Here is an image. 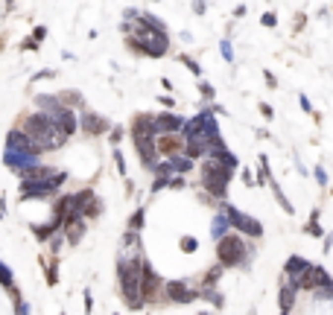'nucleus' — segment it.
Wrapping results in <instances>:
<instances>
[{"instance_id": "nucleus-1", "label": "nucleus", "mask_w": 333, "mask_h": 315, "mask_svg": "<svg viewBox=\"0 0 333 315\" xmlns=\"http://www.w3.org/2000/svg\"><path fill=\"white\" fill-rule=\"evenodd\" d=\"M21 128L33 137V143H35L38 152H53V149H62L67 143V134L56 126L53 117H50L47 111H41V108H38L35 114H30Z\"/></svg>"}, {"instance_id": "nucleus-2", "label": "nucleus", "mask_w": 333, "mask_h": 315, "mask_svg": "<svg viewBox=\"0 0 333 315\" xmlns=\"http://www.w3.org/2000/svg\"><path fill=\"white\" fill-rule=\"evenodd\" d=\"M143 260L146 257H137V260H123L117 257V283L123 292V301L129 310H143L146 301H143V292H140V277H143Z\"/></svg>"}, {"instance_id": "nucleus-3", "label": "nucleus", "mask_w": 333, "mask_h": 315, "mask_svg": "<svg viewBox=\"0 0 333 315\" xmlns=\"http://www.w3.org/2000/svg\"><path fill=\"white\" fill-rule=\"evenodd\" d=\"M199 169H202V190H205L210 198L222 201V198L228 196V184H231L234 169H231V166H225L222 160L210 158V155H205V160H202Z\"/></svg>"}, {"instance_id": "nucleus-4", "label": "nucleus", "mask_w": 333, "mask_h": 315, "mask_svg": "<svg viewBox=\"0 0 333 315\" xmlns=\"http://www.w3.org/2000/svg\"><path fill=\"white\" fill-rule=\"evenodd\" d=\"M216 260L225 266V269H240V266H249L251 260V248L246 245V239L237 234H225L222 239H216Z\"/></svg>"}, {"instance_id": "nucleus-5", "label": "nucleus", "mask_w": 333, "mask_h": 315, "mask_svg": "<svg viewBox=\"0 0 333 315\" xmlns=\"http://www.w3.org/2000/svg\"><path fill=\"white\" fill-rule=\"evenodd\" d=\"M216 207L231 219V225H234V231H240L243 236H251V239H257V236H263V225L254 219V216H249V213H243V210H237L231 201H216Z\"/></svg>"}, {"instance_id": "nucleus-6", "label": "nucleus", "mask_w": 333, "mask_h": 315, "mask_svg": "<svg viewBox=\"0 0 333 315\" xmlns=\"http://www.w3.org/2000/svg\"><path fill=\"white\" fill-rule=\"evenodd\" d=\"M65 181H67V172H62V169H59L56 175L44 178V181H21V201H30V198H47V196L59 193Z\"/></svg>"}, {"instance_id": "nucleus-7", "label": "nucleus", "mask_w": 333, "mask_h": 315, "mask_svg": "<svg viewBox=\"0 0 333 315\" xmlns=\"http://www.w3.org/2000/svg\"><path fill=\"white\" fill-rule=\"evenodd\" d=\"M164 283L161 280V275L152 269V263L149 260H143V277H140V292H143V301H146V307H152V304H158V295L164 292Z\"/></svg>"}, {"instance_id": "nucleus-8", "label": "nucleus", "mask_w": 333, "mask_h": 315, "mask_svg": "<svg viewBox=\"0 0 333 315\" xmlns=\"http://www.w3.org/2000/svg\"><path fill=\"white\" fill-rule=\"evenodd\" d=\"M164 298L169 304H193L196 298H202V289H193L190 280H166Z\"/></svg>"}, {"instance_id": "nucleus-9", "label": "nucleus", "mask_w": 333, "mask_h": 315, "mask_svg": "<svg viewBox=\"0 0 333 315\" xmlns=\"http://www.w3.org/2000/svg\"><path fill=\"white\" fill-rule=\"evenodd\" d=\"M41 152H33V149H6L3 152V163L12 169V172H18V169H24V166H33L41 160Z\"/></svg>"}, {"instance_id": "nucleus-10", "label": "nucleus", "mask_w": 333, "mask_h": 315, "mask_svg": "<svg viewBox=\"0 0 333 315\" xmlns=\"http://www.w3.org/2000/svg\"><path fill=\"white\" fill-rule=\"evenodd\" d=\"M187 149V137L178 134V131H166V134H158V155L161 158H172L178 152Z\"/></svg>"}, {"instance_id": "nucleus-11", "label": "nucleus", "mask_w": 333, "mask_h": 315, "mask_svg": "<svg viewBox=\"0 0 333 315\" xmlns=\"http://www.w3.org/2000/svg\"><path fill=\"white\" fill-rule=\"evenodd\" d=\"M79 126H82V131L88 134V137H97V134H105V131H111V123L105 120V117H100L97 111H82V120H79Z\"/></svg>"}, {"instance_id": "nucleus-12", "label": "nucleus", "mask_w": 333, "mask_h": 315, "mask_svg": "<svg viewBox=\"0 0 333 315\" xmlns=\"http://www.w3.org/2000/svg\"><path fill=\"white\" fill-rule=\"evenodd\" d=\"M50 117H53V123L62 128L67 137H70V134H76V128H79V120H76V111H73L70 105H65V102H62V105H59L56 111H50Z\"/></svg>"}, {"instance_id": "nucleus-13", "label": "nucleus", "mask_w": 333, "mask_h": 315, "mask_svg": "<svg viewBox=\"0 0 333 315\" xmlns=\"http://www.w3.org/2000/svg\"><path fill=\"white\" fill-rule=\"evenodd\" d=\"M117 257H123V260H137V257H143V245H140V231H126L123 234V239H120V254Z\"/></svg>"}, {"instance_id": "nucleus-14", "label": "nucleus", "mask_w": 333, "mask_h": 315, "mask_svg": "<svg viewBox=\"0 0 333 315\" xmlns=\"http://www.w3.org/2000/svg\"><path fill=\"white\" fill-rule=\"evenodd\" d=\"M134 137H149V140L158 137V126H155V117L152 114H137L132 120V140Z\"/></svg>"}, {"instance_id": "nucleus-15", "label": "nucleus", "mask_w": 333, "mask_h": 315, "mask_svg": "<svg viewBox=\"0 0 333 315\" xmlns=\"http://www.w3.org/2000/svg\"><path fill=\"white\" fill-rule=\"evenodd\" d=\"M59 169H53V166H44L41 160L33 163V166H24V169H18V178L21 181H44V178H50V175H56Z\"/></svg>"}, {"instance_id": "nucleus-16", "label": "nucleus", "mask_w": 333, "mask_h": 315, "mask_svg": "<svg viewBox=\"0 0 333 315\" xmlns=\"http://www.w3.org/2000/svg\"><path fill=\"white\" fill-rule=\"evenodd\" d=\"M6 149H33V152H38L33 143V137L24 131V128H12L9 134H6Z\"/></svg>"}, {"instance_id": "nucleus-17", "label": "nucleus", "mask_w": 333, "mask_h": 315, "mask_svg": "<svg viewBox=\"0 0 333 315\" xmlns=\"http://www.w3.org/2000/svg\"><path fill=\"white\" fill-rule=\"evenodd\" d=\"M30 228H33V236L41 239V242H47V239H53L59 231H65V225L59 219H50V222H44V225H30Z\"/></svg>"}, {"instance_id": "nucleus-18", "label": "nucleus", "mask_w": 333, "mask_h": 315, "mask_svg": "<svg viewBox=\"0 0 333 315\" xmlns=\"http://www.w3.org/2000/svg\"><path fill=\"white\" fill-rule=\"evenodd\" d=\"M295 295H298V289L290 283V280H284L281 283V301H278V307H281V313H292L295 310Z\"/></svg>"}, {"instance_id": "nucleus-19", "label": "nucleus", "mask_w": 333, "mask_h": 315, "mask_svg": "<svg viewBox=\"0 0 333 315\" xmlns=\"http://www.w3.org/2000/svg\"><path fill=\"white\" fill-rule=\"evenodd\" d=\"M155 126H158V134L181 131V128H184V120H181L178 114H158V117H155Z\"/></svg>"}, {"instance_id": "nucleus-20", "label": "nucleus", "mask_w": 333, "mask_h": 315, "mask_svg": "<svg viewBox=\"0 0 333 315\" xmlns=\"http://www.w3.org/2000/svg\"><path fill=\"white\" fill-rule=\"evenodd\" d=\"M231 228H234L231 219H228V216L219 210V213L213 216V222H210V236H213V239H222L225 234H231Z\"/></svg>"}, {"instance_id": "nucleus-21", "label": "nucleus", "mask_w": 333, "mask_h": 315, "mask_svg": "<svg viewBox=\"0 0 333 315\" xmlns=\"http://www.w3.org/2000/svg\"><path fill=\"white\" fill-rule=\"evenodd\" d=\"M85 231H88V225H85V216H82V219H73V222H70V225L65 228L67 242H70V245H79V242H82V236H85Z\"/></svg>"}, {"instance_id": "nucleus-22", "label": "nucleus", "mask_w": 333, "mask_h": 315, "mask_svg": "<svg viewBox=\"0 0 333 315\" xmlns=\"http://www.w3.org/2000/svg\"><path fill=\"white\" fill-rule=\"evenodd\" d=\"M35 105H38L41 111L50 114V111H56V108L62 105V96L59 94H35Z\"/></svg>"}, {"instance_id": "nucleus-23", "label": "nucleus", "mask_w": 333, "mask_h": 315, "mask_svg": "<svg viewBox=\"0 0 333 315\" xmlns=\"http://www.w3.org/2000/svg\"><path fill=\"white\" fill-rule=\"evenodd\" d=\"M202 298H205L208 304H213L216 310H222V307H225V298H222V292H219L216 286H202Z\"/></svg>"}, {"instance_id": "nucleus-24", "label": "nucleus", "mask_w": 333, "mask_h": 315, "mask_svg": "<svg viewBox=\"0 0 333 315\" xmlns=\"http://www.w3.org/2000/svg\"><path fill=\"white\" fill-rule=\"evenodd\" d=\"M222 275H225V266H222V263L210 266V269L205 272V277H202V286H219V280H222Z\"/></svg>"}, {"instance_id": "nucleus-25", "label": "nucleus", "mask_w": 333, "mask_h": 315, "mask_svg": "<svg viewBox=\"0 0 333 315\" xmlns=\"http://www.w3.org/2000/svg\"><path fill=\"white\" fill-rule=\"evenodd\" d=\"M172 163H175V172H190L193 169V163H196V158H190L187 152H178V155H172Z\"/></svg>"}, {"instance_id": "nucleus-26", "label": "nucleus", "mask_w": 333, "mask_h": 315, "mask_svg": "<svg viewBox=\"0 0 333 315\" xmlns=\"http://www.w3.org/2000/svg\"><path fill=\"white\" fill-rule=\"evenodd\" d=\"M269 187H272V193H275V198H278V204H281V207H284L287 213H295V207H292V201L287 198V193H284V190L278 187V181H275V178L269 181Z\"/></svg>"}, {"instance_id": "nucleus-27", "label": "nucleus", "mask_w": 333, "mask_h": 315, "mask_svg": "<svg viewBox=\"0 0 333 315\" xmlns=\"http://www.w3.org/2000/svg\"><path fill=\"white\" fill-rule=\"evenodd\" d=\"M41 266H44V275H47V286L59 283V263H56V260H44V257H41Z\"/></svg>"}, {"instance_id": "nucleus-28", "label": "nucleus", "mask_w": 333, "mask_h": 315, "mask_svg": "<svg viewBox=\"0 0 333 315\" xmlns=\"http://www.w3.org/2000/svg\"><path fill=\"white\" fill-rule=\"evenodd\" d=\"M304 234H310V236H322V234H325L322 225H319V207L310 213V219H307V225H304Z\"/></svg>"}, {"instance_id": "nucleus-29", "label": "nucleus", "mask_w": 333, "mask_h": 315, "mask_svg": "<svg viewBox=\"0 0 333 315\" xmlns=\"http://www.w3.org/2000/svg\"><path fill=\"white\" fill-rule=\"evenodd\" d=\"M272 181V172H269V158L260 155L257 158V184H269Z\"/></svg>"}, {"instance_id": "nucleus-30", "label": "nucleus", "mask_w": 333, "mask_h": 315, "mask_svg": "<svg viewBox=\"0 0 333 315\" xmlns=\"http://www.w3.org/2000/svg\"><path fill=\"white\" fill-rule=\"evenodd\" d=\"M0 286H3V289H9V292L15 289V275H12V269H9L3 260H0Z\"/></svg>"}, {"instance_id": "nucleus-31", "label": "nucleus", "mask_w": 333, "mask_h": 315, "mask_svg": "<svg viewBox=\"0 0 333 315\" xmlns=\"http://www.w3.org/2000/svg\"><path fill=\"white\" fill-rule=\"evenodd\" d=\"M178 248H181L184 254H196V251H199V239H196V236H190V234H184V236L178 239Z\"/></svg>"}, {"instance_id": "nucleus-32", "label": "nucleus", "mask_w": 333, "mask_h": 315, "mask_svg": "<svg viewBox=\"0 0 333 315\" xmlns=\"http://www.w3.org/2000/svg\"><path fill=\"white\" fill-rule=\"evenodd\" d=\"M143 222H146V207H137L132 216H129V228L132 231H143Z\"/></svg>"}, {"instance_id": "nucleus-33", "label": "nucleus", "mask_w": 333, "mask_h": 315, "mask_svg": "<svg viewBox=\"0 0 333 315\" xmlns=\"http://www.w3.org/2000/svg\"><path fill=\"white\" fill-rule=\"evenodd\" d=\"M169 181H172V175H164V172H155V181H152V193H161V190L169 187Z\"/></svg>"}, {"instance_id": "nucleus-34", "label": "nucleus", "mask_w": 333, "mask_h": 315, "mask_svg": "<svg viewBox=\"0 0 333 315\" xmlns=\"http://www.w3.org/2000/svg\"><path fill=\"white\" fill-rule=\"evenodd\" d=\"M178 62L184 64V67H187L193 76H202V64L196 62V59H190V56H184V53H181V56H178Z\"/></svg>"}, {"instance_id": "nucleus-35", "label": "nucleus", "mask_w": 333, "mask_h": 315, "mask_svg": "<svg viewBox=\"0 0 333 315\" xmlns=\"http://www.w3.org/2000/svg\"><path fill=\"white\" fill-rule=\"evenodd\" d=\"M65 231H59V234H56V236H53V239H50V251H53V257H59V254H62V245H65Z\"/></svg>"}, {"instance_id": "nucleus-36", "label": "nucleus", "mask_w": 333, "mask_h": 315, "mask_svg": "<svg viewBox=\"0 0 333 315\" xmlns=\"http://www.w3.org/2000/svg\"><path fill=\"white\" fill-rule=\"evenodd\" d=\"M313 298H316V301H333V283H331V286H319V289H313Z\"/></svg>"}, {"instance_id": "nucleus-37", "label": "nucleus", "mask_w": 333, "mask_h": 315, "mask_svg": "<svg viewBox=\"0 0 333 315\" xmlns=\"http://www.w3.org/2000/svg\"><path fill=\"white\" fill-rule=\"evenodd\" d=\"M219 53H222V59H225L228 64L234 62V44L228 41V38H222V41H219Z\"/></svg>"}, {"instance_id": "nucleus-38", "label": "nucleus", "mask_w": 333, "mask_h": 315, "mask_svg": "<svg viewBox=\"0 0 333 315\" xmlns=\"http://www.w3.org/2000/svg\"><path fill=\"white\" fill-rule=\"evenodd\" d=\"M12 295H15V313H21V315L33 313V307H30L27 301H21V292H18V289H12Z\"/></svg>"}, {"instance_id": "nucleus-39", "label": "nucleus", "mask_w": 333, "mask_h": 315, "mask_svg": "<svg viewBox=\"0 0 333 315\" xmlns=\"http://www.w3.org/2000/svg\"><path fill=\"white\" fill-rule=\"evenodd\" d=\"M114 163H117V172H120V175L126 178V155H123V152H120L117 146H114Z\"/></svg>"}, {"instance_id": "nucleus-40", "label": "nucleus", "mask_w": 333, "mask_h": 315, "mask_svg": "<svg viewBox=\"0 0 333 315\" xmlns=\"http://www.w3.org/2000/svg\"><path fill=\"white\" fill-rule=\"evenodd\" d=\"M59 96H62V102H65V105H82V96L76 94V91H67V94L62 91Z\"/></svg>"}, {"instance_id": "nucleus-41", "label": "nucleus", "mask_w": 333, "mask_h": 315, "mask_svg": "<svg viewBox=\"0 0 333 315\" xmlns=\"http://www.w3.org/2000/svg\"><path fill=\"white\" fill-rule=\"evenodd\" d=\"M199 94L205 96L208 102H210V99L216 96V91H213V85H210V82H205V79H202V82H199Z\"/></svg>"}, {"instance_id": "nucleus-42", "label": "nucleus", "mask_w": 333, "mask_h": 315, "mask_svg": "<svg viewBox=\"0 0 333 315\" xmlns=\"http://www.w3.org/2000/svg\"><path fill=\"white\" fill-rule=\"evenodd\" d=\"M18 50H41V41H35L33 35H30V38H24V41L18 44Z\"/></svg>"}, {"instance_id": "nucleus-43", "label": "nucleus", "mask_w": 333, "mask_h": 315, "mask_svg": "<svg viewBox=\"0 0 333 315\" xmlns=\"http://www.w3.org/2000/svg\"><path fill=\"white\" fill-rule=\"evenodd\" d=\"M169 187H172V190H184V187H187L184 172H175V175H172V181H169Z\"/></svg>"}, {"instance_id": "nucleus-44", "label": "nucleus", "mask_w": 333, "mask_h": 315, "mask_svg": "<svg viewBox=\"0 0 333 315\" xmlns=\"http://www.w3.org/2000/svg\"><path fill=\"white\" fill-rule=\"evenodd\" d=\"M140 15H143V12H137V9H132V6L123 9V21H140Z\"/></svg>"}, {"instance_id": "nucleus-45", "label": "nucleus", "mask_w": 333, "mask_h": 315, "mask_svg": "<svg viewBox=\"0 0 333 315\" xmlns=\"http://www.w3.org/2000/svg\"><path fill=\"white\" fill-rule=\"evenodd\" d=\"M41 79H56V70H38V73H33V85L41 82Z\"/></svg>"}, {"instance_id": "nucleus-46", "label": "nucleus", "mask_w": 333, "mask_h": 315, "mask_svg": "<svg viewBox=\"0 0 333 315\" xmlns=\"http://www.w3.org/2000/svg\"><path fill=\"white\" fill-rule=\"evenodd\" d=\"M243 184H246V187H257V181H254V175H251L249 166H243Z\"/></svg>"}, {"instance_id": "nucleus-47", "label": "nucleus", "mask_w": 333, "mask_h": 315, "mask_svg": "<svg viewBox=\"0 0 333 315\" xmlns=\"http://www.w3.org/2000/svg\"><path fill=\"white\" fill-rule=\"evenodd\" d=\"M313 175H316V181H319L322 187L328 184V172H325V166H316V169H313Z\"/></svg>"}, {"instance_id": "nucleus-48", "label": "nucleus", "mask_w": 333, "mask_h": 315, "mask_svg": "<svg viewBox=\"0 0 333 315\" xmlns=\"http://www.w3.org/2000/svg\"><path fill=\"white\" fill-rule=\"evenodd\" d=\"M260 24H263V27H275V24H278V15H275V12H266V15L260 18Z\"/></svg>"}, {"instance_id": "nucleus-49", "label": "nucleus", "mask_w": 333, "mask_h": 315, "mask_svg": "<svg viewBox=\"0 0 333 315\" xmlns=\"http://www.w3.org/2000/svg\"><path fill=\"white\" fill-rule=\"evenodd\" d=\"M263 79H266V85L272 88V91L278 88V79H275V73H272V70H263Z\"/></svg>"}, {"instance_id": "nucleus-50", "label": "nucleus", "mask_w": 333, "mask_h": 315, "mask_svg": "<svg viewBox=\"0 0 333 315\" xmlns=\"http://www.w3.org/2000/svg\"><path fill=\"white\" fill-rule=\"evenodd\" d=\"M208 12V3L205 0H193V15H205Z\"/></svg>"}, {"instance_id": "nucleus-51", "label": "nucleus", "mask_w": 333, "mask_h": 315, "mask_svg": "<svg viewBox=\"0 0 333 315\" xmlns=\"http://www.w3.org/2000/svg\"><path fill=\"white\" fill-rule=\"evenodd\" d=\"M260 114H263L266 120H272V117H275V108H272L269 102H260Z\"/></svg>"}, {"instance_id": "nucleus-52", "label": "nucleus", "mask_w": 333, "mask_h": 315, "mask_svg": "<svg viewBox=\"0 0 333 315\" xmlns=\"http://www.w3.org/2000/svg\"><path fill=\"white\" fill-rule=\"evenodd\" d=\"M33 38L44 44V38H47V27H35V30H33Z\"/></svg>"}, {"instance_id": "nucleus-53", "label": "nucleus", "mask_w": 333, "mask_h": 315, "mask_svg": "<svg viewBox=\"0 0 333 315\" xmlns=\"http://www.w3.org/2000/svg\"><path fill=\"white\" fill-rule=\"evenodd\" d=\"M108 137H111V143L117 146V143H120V137H123V128H120V126H117V128H111V134H108Z\"/></svg>"}, {"instance_id": "nucleus-54", "label": "nucleus", "mask_w": 333, "mask_h": 315, "mask_svg": "<svg viewBox=\"0 0 333 315\" xmlns=\"http://www.w3.org/2000/svg\"><path fill=\"white\" fill-rule=\"evenodd\" d=\"M298 102H301V108H304L307 114H313V105H310V99H307V96H304V94L298 96Z\"/></svg>"}, {"instance_id": "nucleus-55", "label": "nucleus", "mask_w": 333, "mask_h": 315, "mask_svg": "<svg viewBox=\"0 0 333 315\" xmlns=\"http://www.w3.org/2000/svg\"><path fill=\"white\" fill-rule=\"evenodd\" d=\"M85 310H88V313L94 310V298H91V292H85Z\"/></svg>"}, {"instance_id": "nucleus-56", "label": "nucleus", "mask_w": 333, "mask_h": 315, "mask_svg": "<svg viewBox=\"0 0 333 315\" xmlns=\"http://www.w3.org/2000/svg\"><path fill=\"white\" fill-rule=\"evenodd\" d=\"M158 102L166 105V108H172V105H175V102H172V96H158Z\"/></svg>"}, {"instance_id": "nucleus-57", "label": "nucleus", "mask_w": 333, "mask_h": 315, "mask_svg": "<svg viewBox=\"0 0 333 315\" xmlns=\"http://www.w3.org/2000/svg\"><path fill=\"white\" fill-rule=\"evenodd\" d=\"M333 248V234H328V236H325V254L331 251Z\"/></svg>"}, {"instance_id": "nucleus-58", "label": "nucleus", "mask_w": 333, "mask_h": 315, "mask_svg": "<svg viewBox=\"0 0 333 315\" xmlns=\"http://www.w3.org/2000/svg\"><path fill=\"white\" fill-rule=\"evenodd\" d=\"M210 108H213V114H228V111H225V108H222V105H219V102H213V105H210Z\"/></svg>"}, {"instance_id": "nucleus-59", "label": "nucleus", "mask_w": 333, "mask_h": 315, "mask_svg": "<svg viewBox=\"0 0 333 315\" xmlns=\"http://www.w3.org/2000/svg\"><path fill=\"white\" fill-rule=\"evenodd\" d=\"M0 216H3V210H0Z\"/></svg>"}]
</instances>
